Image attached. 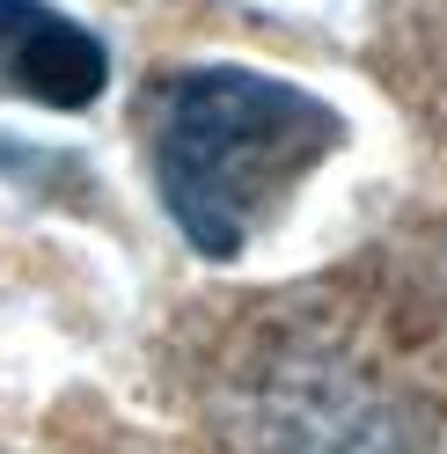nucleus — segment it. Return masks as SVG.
<instances>
[{"label":"nucleus","instance_id":"1","mask_svg":"<svg viewBox=\"0 0 447 454\" xmlns=\"http://www.w3.org/2000/svg\"><path fill=\"white\" fill-rule=\"evenodd\" d=\"M345 139V118L294 81L199 67L169 81L154 118V184L199 257L228 264L309 168Z\"/></svg>","mask_w":447,"mask_h":454},{"label":"nucleus","instance_id":"2","mask_svg":"<svg viewBox=\"0 0 447 454\" xmlns=\"http://www.w3.org/2000/svg\"><path fill=\"white\" fill-rule=\"evenodd\" d=\"M110 81V51L96 30L44 0H0V96H30L51 110H89Z\"/></svg>","mask_w":447,"mask_h":454}]
</instances>
